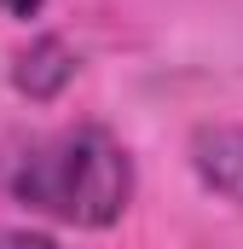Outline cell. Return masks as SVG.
Instances as JSON below:
<instances>
[{
    "instance_id": "277c9868",
    "label": "cell",
    "mask_w": 243,
    "mask_h": 249,
    "mask_svg": "<svg viewBox=\"0 0 243 249\" xmlns=\"http://www.w3.org/2000/svg\"><path fill=\"white\" fill-rule=\"evenodd\" d=\"M41 6H47V0H0V12H6V18H35Z\"/></svg>"
},
{
    "instance_id": "7a4b0ae2",
    "label": "cell",
    "mask_w": 243,
    "mask_h": 249,
    "mask_svg": "<svg viewBox=\"0 0 243 249\" xmlns=\"http://www.w3.org/2000/svg\"><path fill=\"white\" fill-rule=\"evenodd\" d=\"M191 174L203 180V191H214L220 203H232L243 214V127L208 122L191 133Z\"/></svg>"
},
{
    "instance_id": "6da1fadb",
    "label": "cell",
    "mask_w": 243,
    "mask_h": 249,
    "mask_svg": "<svg viewBox=\"0 0 243 249\" xmlns=\"http://www.w3.org/2000/svg\"><path fill=\"white\" fill-rule=\"evenodd\" d=\"M6 191L29 214L104 232L133 203V157L110 127H64L17 157V168L6 174Z\"/></svg>"
},
{
    "instance_id": "3957f363",
    "label": "cell",
    "mask_w": 243,
    "mask_h": 249,
    "mask_svg": "<svg viewBox=\"0 0 243 249\" xmlns=\"http://www.w3.org/2000/svg\"><path fill=\"white\" fill-rule=\"evenodd\" d=\"M75 53H69V41L64 35H35L17 58H12V87L29 99V105H52L64 87L75 81Z\"/></svg>"
}]
</instances>
